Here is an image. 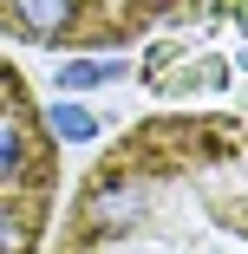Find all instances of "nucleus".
Here are the masks:
<instances>
[{
	"mask_svg": "<svg viewBox=\"0 0 248 254\" xmlns=\"http://www.w3.org/2000/svg\"><path fill=\"white\" fill-rule=\"evenodd\" d=\"M46 130H53L59 143H91L105 124H98V111H85V105L66 98V105H46Z\"/></svg>",
	"mask_w": 248,
	"mask_h": 254,
	"instance_id": "nucleus-3",
	"label": "nucleus"
},
{
	"mask_svg": "<svg viewBox=\"0 0 248 254\" xmlns=\"http://www.w3.org/2000/svg\"><path fill=\"white\" fill-rule=\"evenodd\" d=\"M242 72H248V53H242Z\"/></svg>",
	"mask_w": 248,
	"mask_h": 254,
	"instance_id": "nucleus-7",
	"label": "nucleus"
},
{
	"mask_svg": "<svg viewBox=\"0 0 248 254\" xmlns=\"http://www.w3.org/2000/svg\"><path fill=\"white\" fill-rule=\"evenodd\" d=\"M209 85H229V59L222 53H203L196 65H183L176 78H164V91H209Z\"/></svg>",
	"mask_w": 248,
	"mask_h": 254,
	"instance_id": "nucleus-5",
	"label": "nucleus"
},
{
	"mask_svg": "<svg viewBox=\"0 0 248 254\" xmlns=\"http://www.w3.org/2000/svg\"><path fill=\"white\" fill-rule=\"evenodd\" d=\"M151 215V183L144 176H98L85 195H79V235L85 241H118L124 228H137Z\"/></svg>",
	"mask_w": 248,
	"mask_h": 254,
	"instance_id": "nucleus-1",
	"label": "nucleus"
},
{
	"mask_svg": "<svg viewBox=\"0 0 248 254\" xmlns=\"http://www.w3.org/2000/svg\"><path fill=\"white\" fill-rule=\"evenodd\" d=\"M111 78H124L118 59H66V65L53 72L59 91H91V85H111Z\"/></svg>",
	"mask_w": 248,
	"mask_h": 254,
	"instance_id": "nucleus-4",
	"label": "nucleus"
},
{
	"mask_svg": "<svg viewBox=\"0 0 248 254\" xmlns=\"http://www.w3.org/2000/svg\"><path fill=\"white\" fill-rule=\"evenodd\" d=\"M72 7H79V46H118L131 26H144L176 0H72Z\"/></svg>",
	"mask_w": 248,
	"mask_h": 254,
	"instance_id": "nucleus-2",
	"label": "nucleus"
},
{
	"mask_svg": "<svg viewBox=\"0 0 248 254\" xmlns=\"http://www.w3.org/2000/svg\"><path fill=\"white\" fill-rule=\"evenodd\" d=\"M170 59H183V39H157V46H151V59H144V78H164Z\"/></svg>",
	"mask_w": 248,
	"mask_h": 254,
	"instance_id": "nucleus-6",
	"label": "nucleus"
}]
</instances>
